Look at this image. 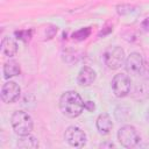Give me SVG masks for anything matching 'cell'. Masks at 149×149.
<instances>
[{
    "instance_id": "cell-1",
    "label": "cell",
    "mask_w": 149,
    "mask_h": 149,
    "mask_svg": "<svg viewBox=\"0 0 149 149\" xmlns=\"http://www.w3.org/2000/svg\"><path fill=\"white\" fill-rule=\"evenodd\" d=\"M59 108L68 118H77L81 114L84 108V101L79 93L76 91H66L59 98Z\"/></svg>"
},
{
    "instance_id": "cell-2",
    "label": "cell",
    "mask_w": 149,
    "mask_h": 149,
    "mask_svg": "<svg viewBox=\"0 0 149 149\" xmlns=\"http://www.w3.org/2000/svg\"><path fill=\"white\" fill-rule=\"evenodd\" d=\"M10 122H12V127H13L14 132L20 136L30 134L33 130V127H34L31 116L24 111L14 112L12 115Z\"/></svg>"
},
{
    "instance_id": "cell-3",
    "label": "cell",
    "mask_w": 149,
    "mask_h": 149,
    "mask_svg": "<svg viewBox=\"0 0 149 149\" xmlns=\"http://www.w3.org/2000/svg\"><path fill=\"white\" fill-rule=\"evenodd\" d=\"M125 61H126V55H125V50L121 47L118 45L109 47L104 54V62L106 66L111 70L119 69L125 63Z\"/></svg>"
},
{
    "instance_id": "cell-4",
    "label": "cell",
    "mask_w": 149,
    "mask_h": 149,
    "mask_svg": "<svg viewBox=\"0 0 149 149\" xmlns=\"http://www.w3.org/2000/svg\"><path fill=\"white\" fill-rule=\"evenodd\" d=\"M118 140L125 148H134L140 143L141 137L134 126L125 125L118 130Z\"/></svg>"
},
{
    "instance_id": "cell-5",
    "label": "cell",
    "mask_w": 149,
    "mask_h": 149,
    "mask_svg": "<svg viewBox=\"0 0 149 149\" xmlns=\"http://www.w3.org/2000/svg\"><path fill=\"white\" fill-rule=\"evenodd\" d=\"M112 90L115 97L123 98L130 91V78L126 73H118L112 79Z\"/></svg>"
},
{
    "instance_id": "cell-6",
    "label": "cell",
    "mask_w": 149,
    "mask_h": 149,
    "mask_svg": "<svg viewBox=\"0 0 149 149\" xmlns=\"http://www.w3.org/2000/svg\"><path fill=\"white\" fill-rule=\"evenodd\" d=\"M64 139L71 147H76V148L84 147L86 144V140H87L85 132L77 126L68 127L65 130V134H64Z\"/></svg>"
},
{
    "instance_id": "cell-7",
    "label": "cell",
    "mask_w": 149,
    "mask_h": 149,
    "mask_svg": "<svg viewBox=\"0 0 149 149\" xmlns=\"http://www.w3.org/2000/svg\"><path fill=\"white\" fill-rule=\"evenodd\" d=\"M144 68V62L139 52H132L125 61V69L132 76H139L142 73Z\"/></svg>"
},
{
    "instance_id": "cell-8",
    "label": "cell",
    "mask_w": 149,
    "mask_h": 149,
    "mask_svg": "<svg viewBox=\"0 0 149 149\" xmlns=\"http://www.w3.org/2000/svg\"><path fill=\"white\" fill-rule=\"evenodd\" d=\"M21 93V87L19 86V84H16L15 81H7L2 85L1 87V92H0V97L1 100L6 104H12L14 101H16L20 97Z\"/></svg>"
},
{
    "instance_id": "cell-9",
    "label": "cell",
    "mask_w": 149,
    "mask_h": 149,
    "mask_svg": "<svg viewBox=\"0 0 149 149\" xmlns=\"http://www.w3.org/2000/svg\"><path fill=\"white\" fill-rule=\"evenodd\" d=\"M97 78V74H95V71L90 68V66H83L78 73V77H77V81L80 86H90L91 84L94 83Z\"/></svg>"
},
{
    "instance_id": "cell-10",
    "label": "cell",
    "mask_w": 149,
    "mask_h": 149,
    "mask_svg": "<svg viewBox=\"0 0 149 149\" xmlns=\"http://www.w3.org/2000/svg\"><path fill=\"white\" fill-rule=\"evenodd\" d=\"M95 126H97V129L100 134L102 135H106L108 134L112 128H113V122H112V119L111 116L107 114V113H101L98 119H97V122H95Z\"/></svg>"
},
{
    "instance_id": "cell-11",
    "label": "cell",
    "mask_w": 149,
    "mask_h": 149,
    "mask_svg": "<svg viewBox=\"0 0 149 149\" xmlns=\"http://www.w3.org/2000/svg\"><path fill=\"white\" fill-rule=\"evenodd\" d=\"M1 51L7 57H14L17 52V44L14 38L6 36L1 41Z\"/></svg>"
},
{
    "instance_id": "cell-12",
    "label": "cell",
    "mask_w": 149,
    "mask_h": 149,
    "mask_svg": "<svg viewBox=\"0 0 149 149\" xmlns=\"http://www.w3.org/2000/svg\"><path fill=\"white\" fill-rule=\"evenodd\" d=\"M21 73V68L17 62L10 59L3 64V77L6 79H9L12 77L19 76Z\"/></svg>"
},
{
    "instance_id": "cell-13",
    "label": "cell",
    "mask_w": 149,
    "mask_h": 149,
    "mask_svg": "<svg viewBox=\"0 0 149 149\" xmlns=\"http://www.w3.org/2000/svg\"><path fill=\"white\" fill-rule=\"evenodd\" d=\"M17 147L22 149H35L38 147V141L35 136L30 134L22 135L17 141Z\"/></svg>"
},
{
    "instance_id": "cell-14",
    "label": "cell",
    "mask_w": 149,
    "mask_h": 149,
    "mask_svg": "<svg viewBox=\"0 0 149 149\" xmlns=\"http://www.w3.org/2000/svg\"><path fill=\"white\" fill-rule=\"evenodd\" d=\"M91 33H92L91 27H85V28H81V29L74 31L72 34V38L77 40V41H84V40H86L91 35Z\"/></svg>"
},
{
    "instance_id": "cell-15",
    "label": "cell",
    "mask_w": 149,
    "mask_h": 149,
    "mask_svg": "<svg viewBox=\"0 0 149 149\" xmlns=\"http://www.w3.org/2000/svg\"><path fill=\"white\" fill-rule=\"evenodd\" d=\"M15 36L16 38L23 41V42H28L30 41L31 36H33V30L31 29H26V30H16L15 33Z\"/></svg>"
},
{
    "instance_id": "cell-16",
    "label": "cell",
    "mask_w": 149,
    "mask_h": 149,
    "mask_svg": "<svg viewBox=\"0 0 149 149\" xmlns=\"http://www.w3.org/2000/svg\"><path fill=\"white\" fill-rule=\"evenodd\" d=\"M84 108H85L86 111H88V112H93V111L95 109V104H94L93 101H91V100L85 101V102H84Z\"/></svg>"
},
{
    "instance_id": "cell-17",
    "label": "cell",
    "mask_w": 149,
    "mask_h": 149,
    "mask_svg": "<svg viewBox=\"0 0 149 149\" xmlns=\"http://www.w3.org/2000/svg\"><path fill=\"white\" fill-rule=\"evenodd\" d=\"M142 28H143L146 31H149V16L143 20V22H142Z\"/></svg>"
},
{
    "instance_id": "cell-18",
    "label": "cell",
    "mask_w": 149,
    "mask_h": 149,
    "mask_svg": "<svg viewBox=\"0 0 149 149\" xmlns=\"http://www.w3.org/2000/svg\"><path fill=\"white\" fill-rule=\"evenodd\" d=\"M146 119H147V121H148V123H149V109L147 111V114H146Z\"/></svg>"
}]
</instances>
